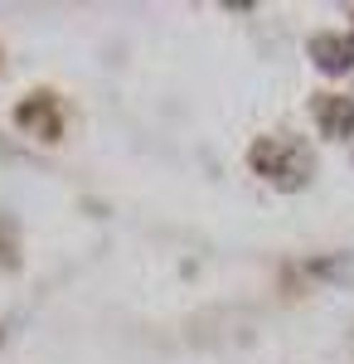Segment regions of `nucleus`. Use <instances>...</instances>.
<instances>
[{
	"instance_id": "nucleus-1",
	"label": "nucleus",
	"mask_w": 354,
	"mask_h": 364,
	"mask_svg": "<svg viewBox=\"0 0 354 364\" xmlns=\"http://www.w3.org/2000/svg\"><path fill=\"white\" fill-rule=\"evenodd\" d=\"M247 166H252V175H262L272 190L296 195V190H306L316 180V151L301 136L277 132V136H257L247 146Z\"/></svg>"
},
{
	"instance_id": "nucleus-2",
	"label": "nucleus",
	"mask_w": 354,
	"mask_h": 364,
	"mask_svg": "<svg viewBox=\"0 0 354 364\" xmlns=\"http://www.w3.org/2000/svg\"><path fill=\"white\" fill-rule=\"evenodd\" d=\"M306 58L326 73V78H345L354 73V29H321L306 39Z\"/></svg>"
},
{
	"instance_id": "nucleus-3",
	"label": "nucleus",
	"mask_w": 354,
	"mask_h": 364,
	"mask_svg": "<svg viewBox=\"0 0 354 364\" xmlns=\"http://www.w3.org/2000/svg\"><path fill=\"white\" fill-rule=\"evenodd\" d=\"M311 117H316V132L326 141H354V97H345V92H321L311 102Z\"/></svg>"
},
{
	"instance_id": "nucleus-4",
	"label": "nucleus",
	"mask_w": 354,
	"mask_h": 364,
	"mask_svg": "<svg viewBox=\"0 0 354 364\" xmlns=\"http://www.w3.org/2000/svg\"><path fill=\"white\" fill-rule=\"evenodd\" d=\"M15 127H20V132H34V136H44V141L63 136V117H58L54 92H34V97H25V102L15 107Z\"/></svg>"
},
{
	"instance_id": "nucleus-5",
	"label": "nucleus",
	"mask_w": 354,
	"mask_h": 364,
	"mask_svg": "<svg viewBox=\"0 0 354 364\" xmlns=\"http://www.w3.org/2000/svg\"><path fill=\"white\" fill-rule=\"evenodd\" d=\"M301 272L321 287H335V291H354V248L340 252H321V257H306Z\"/></svg>"
},
{
	"instance_id": "nucleus-6",
	"label": "nucleus",
	"mask_w": 354,
	"mask_h": 364,
	"mask_svg": "<svg viewBox=\"0 0 354 364\" xmlns=\"http://www.w3.org/2000/svg\"><path fill=\"white\" fill-rule=\"evenodd\" d=\"M0 262L20 267V243H15V219L10 214H0Z\"/></svg>"
},
{
	"instance_id": "nucleus-7",
	"label": "nucleus",
	"mask_w": 354,
	"mask_h": 364,
	"mask_svg": "<svg viewBox=\"0 0 354 364\" xmlns=\"http://www.w3.org/2000/svg\"><path fill=\"white\" fill-rule=\"evenodd\" d=\"M0 345H5V331H0Z\"/></svg>"
}]
</instances>
